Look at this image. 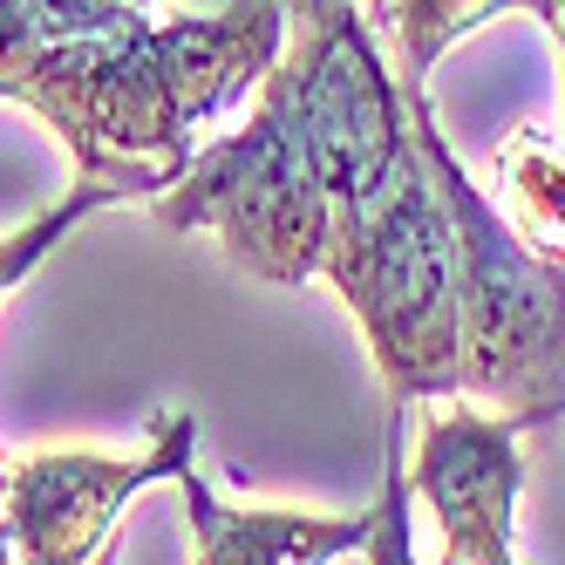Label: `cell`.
Instances as JSON below:
<instances>
[{"instance_id": "cell-10", "label": "cell", "mask_w": 565, "mask_h": 565, "mask_svg": "<svg viewBox=\"0 0 565 565\" xmlns=\"http://www.w3.org/2000/svg\"><path fill=\"white\" fill-rule=\"evenodd\" d=\"M498 184H504V218L539 253L565 259V143L532 124L511 130V143H498Z\"/></svg>"}, {"instance_id": "cell-12", "label": "cell", "mask_w": 565, "mask_h": 565, "mask_svg": "<svg viewBox=\"0 0 565 565\" xmlns=\"http://www.w3.org/2000/svg\"><path fill=\"white\" fill-rule=\"evenodd\" d=\"M409 504H416V491H409V470H402V450L388 443V477H382V498L369 504V518H375V532H369V565H423L416 558V524H409ZM436 565H450V558H436Z\"/></svg>"}, {"instance_id": "cell-2", "label": "cell", "mask_w": 565, "mask_h": 565, "mask_svg": "<svg viewBox=\"0 0 565 565\" xmlns=\"http://www.w3.org/2000/svg\"><path fill=\"white\" fill-rule=\"evenodd\" d=\"M320 279L354 307L395 416L463 395V259L423 150L375 198L334 212Z\"/></svg>"}, {"instance_id": "cell-4", "label": "cell", "mask_w": 565, "mask_h": 565, "mask_svg": "<svg viewBox=\"0 0 565 565\" xmlns=\"http://www.w3.org/2000/svg\"><path fill=\"white\" fill-rule=\"evenodd\" d=\"M150 212L171 232H218L225 259L266 287H307L328 266L334 205L320 191L307 130L294 116L287 68L266 75L253 116L198 150L184 178L164 198H150Z\"/></svg>"}, {"instance_id": "cell-7", "label": "cell", "mask_w": 565, "mask_h": 565, "mask_svg": "<svg viewBox=\"0 0 565 565\" xmlns=\"http://www.w3.org/2000/svg\"><path fill=\"white\" fill-rule=\"evenodd\" d=\"M409 491L429 504L443 558L450 565H518L511 552V511L524 491V457H518V423L491 409H416V457H409Z\"/></svg>"}, {"instance_id": "cell-5", "label": "cell", "mask_w": 565, "mask_h": 565, "mask_svg": "<svg viewBox=\"0 0 565 565\" xmlns=\"http://www.w3.org/2000/svg\"><path fill=\"white\" fill-rule=\"evenodd\" d=\"M294 21L300 34L279 55L294 116L307 130L328 205L354 212L416 157L402 75L382 62L375 21L361 14V0H294Z\"/></svg>"}, {"instance_id": "cell-11", "label": "cell", "mask_w": 565, "mask_h": 565, "mask_svg": "<svg viewBox=\"0 0 565 565\" xmlns=\"http://www.w3.org/2000/svg\"><path fill=\"white\" fill-rule=\"evenodd\" d=\"M109 205H130V191H124V184H89V178H83V184H75L55 212H42L34 225H21V232L0 238V300H8L21 279L42 266V259H49V253H55V246H62V238L83 225L89 212H109Z\"/></svg>"}, {"instance_id": "cell-14", "label": "cell", "mask_w": 565, "mask_h": 565, "mask_svg": "<svg viewBox=\"0 0 565 565\" xmlns=\"http://www.w3.org/2000/svg\"><path fill=\"white\" fill-rule=\"evenodd\" d=\"M552 42H558V68H565V0H558V28H552Z\"/></svg>"}, {"instance_id": "cell-3", "label": "cell", "mask_w": 565, "mask_h": 565, "mask_svg": "<svg viewBox=\"0 0 565 565\" xmlns=\"http://www.w3.org/2000/svg\"><path fill=\"white\" fill-rule=\"evenodd\" d=\"M409 137L443 191V212L457 225L463 259V395L498 402L518 436L565 416V259L539 253L483 191L436 130L423 83L402 75Z\"/></svg>"}, {"instance_id": "cell-15", "label": "cell", "mask_w": 565, "mask_h": 565, "mask_svg": "<svg viewBox=\"0 0 565 565\" xmlns=\"http://www.w3.org/2000/svg\"><path fill=\"white\" fill-rule=\"evenodd\" d=\"M8 477H14V470H8V463H0V498H8Z\"/></svg>"}, {"instance_id": "cell-13", "label": "cell", "mask_w": 565, "mask_h": 565, "mask_svg": "<svg viewBox=\"0 0 565 565\" xmlns=\"http://www.w3.org/2000/svg\"><path fill=\"white\" fill-rule=\"evenodd\" d=\"M164 14H225V8H246V0H150Z\"/></svg>"}, {"instance_id": "cell-9", "label": "cell", "mask_w": 565, "mask_h": 565, "mask_svg": "<svg viewBox=\"0 0 565 565\" xmlns=\"http://www.w3.org/2000/svg\"><path fill=\"white\" fill-rule=\"evenodd\" d=\"M498 14H539L545 28H558V0H382V34L395 42V75L429 83V68Z\"/></svg>"}, {"instance_id": "cell-1", "label": "cell", "mask_w": 565, "mask_h": 565, "mask_svg": "<svg viewBox=\"0 0 565 565\" xmlns=\"http://www.w3.org/2000/svg\"><path fill=\"white\" fill-rule=\"evenodd\" d=\"M294 0L164 14L150 0H0V103L34 109L89 184L164 198L198 130L287 55Z\"/></svg>"}, {"instance_id": "cell-6", "label": "cell", "mask_w": 565, "mask_h": 565, "mask_svg": "<svg viewBox=\"0 0 565 565\" xmlns=\"http://www.w3.org/2000/svg\"><path fill=\"white\" fill-rule=\"evenodd\" d=\"M150 450L137 457H109V450H42L21 457L0 498V532L14 539L21 565H109V532L124 504L150 483H178L191 470V443L198 423L191 409H164L150 423Z\"/></svg>"}, {"instance_id": "cell-8", "label": "cell", "mask_w": 565, "mask_h": 565, "mask_svg": "<svg viewBox=\"0 0 565 565\" xmlns=\"http://www.w3.org/2000/svg\"><path fill=\"white\" fill-rule=\"evenodd\" d=\"M184 518L198 539V565H334L348 552H369L375 518L354 511H279V504H218L212 483L184 470Z\"/></svg>"}]
</instances>
